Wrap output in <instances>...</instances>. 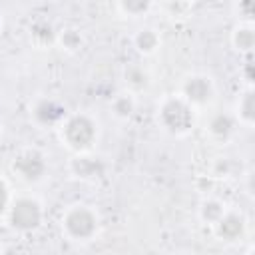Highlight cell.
I'll use <instances>...</instances> for the list:
<instances>
[{
	"label": "cell",
	"mask_w": 255,
	"mask_h": 255,
	"mask_svg": "<svg viewBox=\"0 0 255 255\" xmlns=\"http://www.w3.org/2000/svg\"><path fill=\"white\" fill-rule=\"evenodd\" d=\"M213 92V82L201 74L187 76L181 84V98L191 106H205L207 102H211Z\"/></svg>",
	"instance_id": "8992f818"
},
{
	"label": "cell",
	"mask_w": 255,
	"mask_h": 255,
	"mask_svg": "<svg viewBox=\"0 0 255 255\" xmlns=\"http://www.w3.org/2000/svg\"><path fill=\"white\" fill-rule=\"evenodd\" d=\"M237 120L245 126H251L253 124V118H255V106H253V92L247 90L239 100H237Z\"/></svg>",
	"instance_id": "5bb4252c"
},
{
	"label": "cell",
	"mask_w": 255,
	"mask_h": 255,
	"mask_svg": "<svg viewBox=\"0 0 255 255\" xmlns=\"http://www.w3.org/2000/svg\"><path fill=\"white\" fill-rule=\"evenodd\" d=\"M42 205L34 197H18L8 207V217L14 229L18 231H34L42 223Z\"/></svg>",
	"instance_id": "277c9868"
},
{
	"label": "cell",
	"mask_w": 255,
	"mask_h": 255,
	"mask_svg": "<svg viewBox=\"0 0 255 255\" xmlns=\"http://www.w3.org/2000/svg\"><path fill=\"white\" fill-rule=\"evenodd\" d=\"M62 231L72 241H90L98 233V213L84 203L70 205L62 215Z\"/></svg>",
	"instance_id": "7a4b0ae2"
},
{
	"label": "cell",
	"mask_w": 255,
	"mask_h": 255,
	"mask_svg": "<svg viewBox=\"0 0 255 255\" xmlns=\"http://www.w3.org/2000/svg\"><path fill=\"white\" fill-rule=\"evenodd\" d=\"M70 169H72L74 175H78L82 179H96V177L104 175V163L98 157H90V155H84V153H78L72 159Z\"/></svg>",
	"instance_id": "9c48e42d"
},
{
	"label": "cell",
	"mask_w": 255,
	"mask_h": 255,
	"mask_svg": "<svg viewBox=\"0 0 255 255\" xmlns=\"http://www.w3.org/2000/svg\"><path fill=\"white\" fill-rule=\"evenodd\" d=\"M58 42H60V46L64 50L74 52V50H78L82 46V34L78 30H64V32H60Z\"/></svg>",
	"instance_id": "ac0fdd59"
},
{
	"label": "cell",
	"mask_w": 255,
	"mask_h": 255,
	"mask_svg": "<svg viewBox=\"0 0 255 255\" xmlns=\"http://www.w3.org/2000/svg\"><path fill=\"white\" fill-rule=\"evenodd\" d=\"M118 2H120V10L131 18L145 14L151 4V0H118Z\"/></svg>",
	"instance_id": "e0dca14e"
},
{
	"label": "cell",
	"mask_w": 255,
	"mask_h": 255,
	"mask_svg": "<svg viewBox=\"0 0 255 255\" xmlns=\"http://www.w3.org/2000/svg\"><path fill=\"white\" fill-rule=\"evenodd\" d=\"M133 44H135V48H137L141 54H151V52H155L157 46H159V36H157V32L151 30V28H141V30L133 36Z\"/></svg>",
	"instance_id": "4fadbf2b"
},
{
	"label": "cell",
	"mask_w": 255,
	"mask_h": 255,
	"mask_svg": "<svg viewBox=\"0 0 255 255\" xmlns=\"http://www.w3.org/2000/svg\"><path fill=\"white\" fill-rule=\"evenodd\" d=\"M48 163L44 153H40L38 149H24L22 153H18L12 161V171L28 183H36L46 175Z\"/></svg>",
	"instance_id": "5b68a950"
},
{
	"label": "cell",
	"mask_w": 255,
	"mask_h": 255,
	"mask_svg": "<svg viewBox=\"0 0 255 255\" xmlns=\"http://www.w3.org/2000/svg\"><path fill=\"white\" fill-rule=\"evenodd\" d=\"M124 82H126V86L129 88V92H141V90H145L147 84H149V74L145 72L143 66L133 64V66L126 68V72H124Z\"/></svg>",
	"instance_id": "8fae6325"
},
{
	"label": "cell",
	"mask_w": 255,
	"mask_h": 255,
	"mask_svg": "<svg viewBox=\"0 0 255 255\" xmlns=\"http://www.w3.org/2000/svg\"><path fill=\"white\" fill-rule=\"evenodd\" d=\"M213 229L221 241H235L245 229V219L237 211H223V215L213 223Z\"/></svg>",
	"instance_id": "52a82bcc"
},
{
	"label": "cell",
	"mask_w": 255,
	"mask_h": 255,
	"mask_svg": "<svg viewBox=\"0 0 255 255\" xmlns=\"http://www.w3.org/2000/svg\"><path fill=\"white\" fill-rule=\"evenodd\" d=\"M235 129V118L231 114H225V112H217L209 118L207 122V131L211 133V137L215 139H227Z\"/></svg>",
	"instance_id": "30bf717a"
},
{
	"label": "cell",
	"mask_w": 255,
	"mask_h": 255,
	"mask_svg": "<svg viewBox=\"0 0 255 255\" xmlns=\"http://www.w3.org/2000/svg\"><path fill=\"white\" fill-rule=\"evenodd\" d=\"M6 209H8V187H6V183L0 179V217L4 215Z\"/></svg>",
	"instance_id": "ffe728a7"
},
{
	"label": "cell",
	"mask_w": 255,
	"mask_h": 255,
	"mask_svg": "<svg viewBox=\"0 0 255 255\" xmlns=\"http://www.w3.org/2000/svg\"><path fill=\"white\" fill-rule=\"evenodd\" d=\"M223 211H225V205H223L221 201H217V199H205V201L201 203V207H199L201 219H203L205 223H209V225H213V223L223 215Z\"/></svg>",
	"instance_id": "9a60e30c"
},
{
	"label": "cell",
	"mask_w": 255,
	"mask_h": 255,
	"mask_svg": "<svg viewBox=\"0 0 255 255\" xmlns=\"http://www.w3.org/2000/svg\"><path fill=\"white\" fill-rule=\"evenodd\" d=\"M64 112H66V110H64L58 102L48 100V98L38 100V102L34 104V108H32V116H34V120H36L40 126H56L58 122L64 120V116H66Z\"/></svg>",
	"instance_id": "ba28073f"
},
{
	"label": "cell",
	"mask_w": 255,
	"mask_h": 255,
	"mask_svg": "<svg viewBox=\"0 0 255 255\" xmlns=\"http://www.w3.org/2000/svg\"><path fill=\"white\" fill-rule=\"evenodd\" d=\"M96 135H98V126L86 114H76L62 120L60 137L66 143V147H70L76 153L88 151L96 141Z\"/></svg>",
	"instance_id": "6da1fadb"
},
{
	"label": "cell",
	"mask_w": 255,
	"mask_h": 255,
	"mask_svg": "<svg viewBox=\"0 0 255 255\" xmlns=\"http://www.w3.org/2000/svg\"><path fill=\"white\" fill-rule=\"evenodd\" d=\"M157 120L161 128L173 135H183L193 128V106L181 96L163 100Z\"/></svg>",
	"instance_id": "3957f363"
},
{
	"label": "cell",
	"mask_w": 255,
	"mask_h": 255,
	"mask_svg": "<svg viewBox=\"0 0 255 255\" xmlns=\"http://www.w3.org/2000/svg\"><path fill=\"white\" fill-rule=\"evenodd\" d=\"M237 10H239V16L249 22L251 16H253V0H239L237 2Z\"/></svg>",
	"instance_id": "d6986e66"
},
{
	"label": "cell",
	"mask_w": 255,
	"mask_h": 255,
	"mask_svg": "<svg viewBox=\"0 0 255 255\" xmlns=\"http://www.w3.org/2000/svg\"><path fill=\"white\" fill-rule=\"evenodd\" d=\"M133 110H135V102H133V96H131V92H128V94H120L118 98H114V102H112V112L118 116V118H129L131 114H133Z\"/></svg>",
	"instance_id": "2e32d148"
},
{
	"label": "cell",
	"mask_w": 255,
	"mask_h": 255,
	"mask_svg": "<svg viewBox=\"0 0 255 255\" xmlns=\"http://www.w3.org/2000/svg\"><path fill=\"white\" fill-rule=\"evenodd\" d=\"M231 40H233V46H235V50H237V52H245V54H249V52L253 50V44H255L253 28H251L249 24L237 26V28L233 30Z\"/></svg>",
	"instance_id": "7c38bea8"
}]
</instances>
